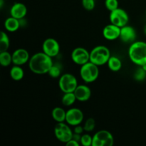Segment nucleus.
<instances>
[{
    "label": "nucleus",
    "mask_w": 146,
    "mask_h": 146,
    "mask_svg": "<svg viewBox=\"0 0 146 146\" xmlns=\"http://www.w3.org/2000/svg\"><path fill=\"white\" fill-rule=\"evenodd\" d=\"M54 63L52 58L44 52H38L30 57L29 66L31 72L38 75L48 74Z\"/></svg>",
    "instance_id": "obj_1"
},
{
    "label": "nucleus",
    "mask_w": 146,
    "mask_h": 146,
    "mask_svg": "<svg viewBox=\"0 0 146 146\" xmlns=\"http://www.w3.org/2000/svg\"><path fill=\"white\" fill-rule=\"evenodd\" d=\"M130 59L139 66L146 64V42L138 41H134L128 49Z\"/></svg>",
    "instance_id": "obj_2"
},
{
    "label": "nucleus",
    "mask_w": 146,
    "mask_h": 146,
    "mask_svg": "<svg viewBox=\"0 0 146 146\" xmlns=\"http://www.w3.org/2000/svg\"><path fill=\"white\" fill-rule=\"evenodd\" d=\"M111 56V51L108 47L97 46L90 52V61L99 66L107 64Z\"/></svg>",
    "instance_id": "obj_3"
},
{
    "label": "nucleus",
    "mask_w": 146,
    "mask_h": 146,
    "mask_svg": "<svg viewBox=\"0 0 146 146\" xmlns=\"http://www.w3.org/2000/svg\"><path fill=\"white\" fill-rule=\"evenodd\" d=\"M80 76L85 83H92L96 81L99 76L98 66L88 61L86 64L81 66Z\"/></svg>",
    "instance_id": "obj_4"
},
{
    "label": "nucleus",
    "mask_w": 146,
    "mask_h": 146,
    "mask_svg": "<svg viewBox=\"0 0 146 146\" xmlns=\"http://www.w3.org/2000/svg\"><path fill=\"white\" fill-rule=\"evenodd\" d=\"M78 86V81L73 74H64L59 77L58 86L64 94L74 92Z\"/></svg>",
    "instance_id": "obj_5"
},
{
    "label": "nucleus",
    "mask_w": 146,
    "mask_h": 146,
    "mask_svg": "<svg viewBox=\"0 0 146 146\" xmlns=\"http://www.w3.org/2000/svg\"><path fill=\"white\" fill-rule=\"evenodd\" d=\"M74 131L71 129L68 123L64 122L57 123L54 127V135L60 142L66 143L72 139Z\"/></svg>",
    "instance_id": "obj_6"
},
{
    "label": "nucleus",
    "mask_w": 146,
    "mask_h": 146,
    "mask_svg": "<svg viewBox=\"0 0 146 146\" xmlns=\"http://www.w3.org/2000/svg\"><path fill=\"white\" fill-rule=\"evenodd\" d=\"M113 143V136L106 130L98 131L93 136L92 146H112Z\"/></svg>",
    "instance_id": "obj_7"
},
{
    "label": "nucleus",
    "mask_w": 146,
    "mask_h": 146,
    "mask_svg": "<svg viewBox=\"0 0 146 146\" xmlns=\"http://www.w3.org/2000/svg\"><path fill=\"white\" fill-rule=\"evenodd\" d=\"M110 21L111 24L119 27L120 28L127 25L129 21V17L126 11L123 9L118 7L116 9L111 11Z\"/></svg>",
    "instance_id": "obj_8"
},
{
    "label": "nucleus",
    "mask_w": 146,
    "mask_h": 146,
    "mask_svg": "<svg viewBox=\"0 0 146 146\" xmlns=\"http://www.w3.org/2000/svg\"><path fill=\"white\" fill-rule=\"evenodd\" d=\"M71 59L73 62L79 66H82L90 61V52L83 47L75 48L71 52Z\"/></svg>",
    "instance_id": "obj_9"
},
{
    "label": "nucleus",
    "mask_w": 146,
    "mask_h": 146,
    "mask_svg": "<svg viewBox=\"0 0 146 146\" xmlns=\"http://www.w3.org/2000/svg\"><path fill=\"white\" fill-rule=\"evenodd\" d=\"M84 115L79 108H71L66 111V122L71 126L80 125L84 121Z\"/></svg>",
    "instance_id": "obj_10"
},
{
    "label": "nucleus",
    "mask_w": 146,
    "mask_h": 146,
    "mask_svg": "<svg viewBox=\"0 0 146 146\" xmlns=\"http://www.w3.org/2000/svg\"><path fill=\"white\" fill-rule=\"evenodd\" d=\"M42 51L51 58L56 56L60 51V45L57 40L54 38H48L43 42Z\"/></svg>",
    "instance_id": "obj_11"
},
{
    "label": "nucleus",
    "mask_w": 146,
    "mask_h": 146,
    "mask_svg": "<svg viewBox=\"0 0 146 146\" xmlns=\"http://www.w3.org/2000/svg\"><path fill=\"white\" fill-rule=\"evenodd\" d=\"M30 59L29 53L24 48H18L12 54V63L14 65L22 66Z\"/></svg>",
    "instance_id": "obj_12"
},
{
    "label": "nucleus",
    "mask_w": 146,
    "mask_h": 146,
    "mask_svg": "<svg viewBox=\"0 0 146 146\" xmlns=\"http://www.w3.org/2000/svg\"><path fill=\"white\" fill-rule=\"evenodd\" d=\"M136 38V31L133 27L125 25L121 28L120 38L121 41L126 44H132Z\"/></svg>",
    "instance_id": "obj_13"
},
{
    "label": "nucleus",
    "mask_w": 146,
    "mask_h": 146,
    "mask_svg": "<svg viewBox=\"0 0 146 146\" xmlns=\"http://www.w3.org/2000/svg\"><path fill=\"white\" fill-rule=\"evenodd\" d=\"M121 28L113 24H108L103 29V36L104 38L108 41H114L120 38Z\"/></svg>",
    "instance_id": "obj_14"
},
{
    "label": "nucleus",
    "mask_w": 146,
    "mask_h": 146,
    "mask_svg": "<svg viewBox=\"0 0 146 146\" xmlns=\"http://www.w3.org/2000/svg\"><path fill=\"white\" fill-rule=\"evenodd\" d=\"M77 101L80 102H86L88 101L91 96V91L86 85H78L74 91Z\"/></svg>",
    "instance_id": "obj_15"
},
{
    "label": "nucleus",
    "mask_w": 146,
    "mask_h": 146,
    "mask_svg": "<svg viewBox=\"0 0 146 146\" xmlns=\"http://www.w3.org/2000/svg\"><path fill=\"white\" fill-rule=\"evenodd\" d=\"M27 14V8L26 5L21 2H16L11 6L10 14L11 17L18 19H21L26 17Z\"/></svg>",
    "instance_id": "obj_16"
},
{
    "label": "nucleus",
    "mask_w": 146,
    "mask_h": 146,
    "mask_svg": "<svg viewBox=\"0 0 146 146\" xmlns=\"http://www.w3.org/2000/svg\"><path fill=\"white\" fill-rule=\"evenodd\" d=\"M20 27L21 25H20L19 19L14 18L11 16V17L7 18L4 21V28L9 32H14L17 31L20 28Z\"/></svg>",
    "instance_id": "obj_17"
},
{
    "label": "nucleus",
    "mask_w": 146,
    "mask_h": 146,
    "mask_svg": "<svg viewBox=\"0 0 146 146\" xmlns=\"http://www.w3.org/2000/svg\"><path fill=\"white\" fill-rule=\"evenodd\" d=\"M51 115L53 119L56 123L65 122L66 111L61 107H56L51 111Z\"/></svg>",
    "instance_id": "obj_18"
},
{
    "label": "nucleus",
    "mask_w": 146,
    "mask_h": 146,
    "mask_svg": "<svg viewBox=\"0 0 146 146\" xmlns=\"http://www.w3.org/2000/svg\"><path fill=\"white\" fill-rule=\"evenodd\" d=\"M10 76L14 81H21L24 76V69L21 68V66H13L10 69Z\"/></svg>",
    "instance_id": "obj_19"
},
{
    "label": "nucleus",
    "mask_w": 146,
    "mask_h": 146,
    "mask_svg": "<svg viewBox=\"0 0 146 146\" xmlns=\"http://www.w3.org/2000/svg\"><path fill=\"white\" fill-rule=\"evenodd\" d=\"M107 65H108L109 69L113 72H117L122 68V62H121V59L117 56H111L110 57L109 60L107 63Z\"/></svg>",
    "instance_id": "obj_20"
},
{
    "label": "nucleus",
    "mask_w": 146,
    "mask_h": 146,
    "mask_svg": "<svg viewBox=\"0 0 146 146\" xmlns=\"http://www.w3.org/2000/svg\"><path fill=\"white\" fill-rule=\"evenodd\" d=\"M12 63V54L9 51L0 52V64L4 67H7Z\"/></svg>",
    "instance_id": "obj_21"
},
{
    "label": "nucleus",
    "mask_w": 146,
    "mask_h": 146,
    "mask_svg": "<svg viewBox=\"0 0 146 146\" xmlns=\"http://www.w3.org/2000/svg\"><path fill=\"white\" fill-rule=\"evenodd\" d=\"M77 101L74 92L65 93L61 98V103L65 106H71Z\"/></svg>",
    "instance_id": "obj_22"
},
{
    "label": "nucleus",
    "mask_w": 146,
    "mask_h": 146,
    "mask_svg": "<svg viewBox=\"0 0 146 146\" xmlns=\"http://www.w3.org/2000/svg\"><path fill=\"white\" fill-rule=\"evenodd\" d=\"M9 47V38L7 33L1 31L0 33V52L7 51Z\"/></svg>",
    "instance_id": "obj_23"
},
{
    "label": "nucleus",
    "mask_w": 146,
    "mask_h": 146,
    "mask_svg": "<svg viewBox=\"0 0 146 146\" xmlns=\"http://www.w3.org/2000/svg\"><path fill=\"white\" fill-rule=\"evenodd\" d=\"M133 78L137 81H143L146 78V71L142 66H139L134 73Z\"/></svg>",
    "instance_id": "obj_24"
},
{
    "label": "nucleus",
    "mask_w": 146,
    "mask_h": 146,
    "mask_svg": "<svg viewBox=\"0 0 146 146\" xmlns=\"http://www.w3.org/2000/svg\"><path fill=\"white\" fill-rule=\"evenodd\" d=\"M61 68L57 64H54L53 66H51V68H50L49 71H48V74L51 77L54 78H59L61 76Z\"/></svg>",
    "instance_id": "obj_25"
},
{
    "label": "nucleus",
    "mask_w": 146,
    "mask_h": 146,
    "mask_svg": "<svg viewBox=\"0 0 146 146\" xmlns=\"http://www.w3.org/2000/svg\"><path fill=\"white\" fill-rule=\"evenodd\" d=\"M96 127V121L93 118H89L84 123V131L86 132H91L94 130Z\"/></svg>",
    "instance_id": "obj_26"
},
{
    "label": "nucleus",
    "mask_w": 146,
    "mask_h": 146,
    "mask_svg": "<svg viewBox=\"0 0 146 146\" xmlns=\"http://www.w3.org/2000/svg\"><path fill=\"white\" fill-rule=\"evenodd\" d=\"M105 7L108 11H113L118 8V0H105Z\"/></svg>",
    "instance_id": "obj_27"
},
{
    "label": "nucleus",
    "mask_w": 146,
    "mask_h": 146,
    "mask_svg": "<svg viewBox=\"0 0 146 146\" xmlns=\"http://www.w3.org/2000/svg\"><path fill=\"white\" fill-rule=\"evenodd\" d=\"M82 6L86 11H92L96 6L95 0H81Z\"/></svg>",
    "instance_id": "obj_28"
},
{
    "label": "nucleus",
    "mask_w": 146,
    "mask_h": 146,
    "mask_svg": "<svg viewBox=\"0 0 146 146\" xmlns=\"http://www.w3.org/2000/svg\"><path fill=\"white\" fill-rule=\"evenodd\" d=\"M93 136L89 134H84L81 136V145L83 146H91L92 145Z\"/></svg>",
    "instance_id": "obj_29"
},
{
    "label": "nucleus",
    "mask_w": 146,
    "mask_h": 146,
    "mask_svg": "<svg viewBox=\"0 0 146 146\" xmlns=\"http://www.w3.org/2000/svg\"><path fill=\"white\" fill-rule=\"evenodd\" d=\"M84 131V126H81L80 125H77L76 126H74V133H78V134H82L83 132Z\"/></svg>",
    "instance_id": "obj_30"
},
{
    "label": "nucleus",
    "mask_w": 146,
    "mask_h": 146,
    "mask_svg": "<svg viewBox=\"0 0 146 146\" xmlns=\"http://www.w3.org/2000/svg\"><path fill=\"white\" fill-rule=\"evenodd\" d=\"M80 143H78V141H75V140L74 139H71L68 142H67L66 143V146H78L80 145Z\"/></svg>",
    "instance_id": "obj_31"
},
{
    "label": "nucleus",
    "mask_w": 146,
    "mask_h": 146,
    "mask_svg": "<svg viewBox=\"0 0 146 146\" xmlns=\"http://www.w3.org/2000/svg\"><path fill=\"white\" fill-rule=\"evenodd\" d=\"M81 134H78V133H74V134H73V137H72V139L75 140V141H78V143H81Z\"/></svg>",
    "instance_id": "obj_32"
},
{
    "label": "nucleus",
    "mask_w": 146,
    "mask_h": 146,
    "mask_svg": "<svg viewBox=\"0 0 146 146\" xmlns=\"http://www.w3.org/2000/svg\"><path fill=\"white\" fill-rule=\"evenodd\" d=\"M3 5H4V0H0V7H1V9H2Z\"/></svg>",
    "instance_id": "obj_33"
},
{
    "label": "nucleus",
    "mask_w": 146,
    "mask_h": 146,
    "mask_svg": "<svg viewBox=\"0 0 146 146\" xmlns=\"http://www.w3.org/2000/svg\"><path fill=\"white\" fill-rule=\"evenodd\" d=\"M144 33H145V34L146 35V25L145 26V27H144Z\"/></svg>",
    "instance_id": "obj_34"
},
{
    "label": "nucleus",
    "mask_w": 146,
    "mask_h": 146,
    "mask_svg": "<svg viewBox=\"0 0 146 146\" xmlns=\"http://www.w3.org/2000/svg\"><path fill=\"white\" fill-rule=\"evenodd\" d=\"M142 67L146 71V64H145V65H143V66H142Z\"/></svg>",
    "instance_id": "obj_35"
},
{
    "label": "nucleus",
    "mask_w": 146,
    "mask_h": 146,
    "mask_svg": "<svg viewBox=\"0 0 146 146\" xmlns=\"http://www.w3.org/2000/svg\"><path fill=\"white\" fill-rule=\"evenodd\" d=\"M145 15H146V9H145Z\"/></svg>",
    "instance_id": "obj_36"
}]
</instances>
